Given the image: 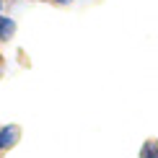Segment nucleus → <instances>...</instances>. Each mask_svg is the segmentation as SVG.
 Masks as SVG:
<instances>
[{"label": "nucleus", "mask_w": 158, "mask_h": 158, "mask_svg": "<svg viewBox=\"0 0 158 158\" xmlns=\"http://www.w3.org/2000/svg\"><path fill=\"white\" fill-rule=\"evenodd\" d=\"M13 31H16V23H13L10 18H3V16H0V39H10Z\"/></svg>", "instance_id": "2"}, {"label": "nucleus", "mask_w": 158, "mask_h": 158, "mask_svg": "<svg viewBox=\"0 0 158 158\" xmlns=\"http://www.w3.org/2000/svg\"><path fill=\"white\" fill-rule=\"evenodd\" d=\"M16 140H18V127L8 124V127L0 130V150H3V148H13Z\"/></svg>", "instance_id": "1"}, {"label": "nucleus", "mask_w": 158, "mask_h": 158, "mask_svg": "<svg viewBox=\"0 0 158 158\" xmlns=\"http://www.w3.org/2000/svg\"><path fill=\"white\" fill-rule=\"evenodd\" d=\"M57 3H70V0H57Z\"/></svg>", "instance_id": "4"}, {"label": "nucleus", "mask_w": 158, "mask_h": 158, "mask_svg": "<svg viewBox=\"0 0 158 158\" xmlns=\"http://www.w3.org/2000/svg\"><path fill=\"white\" fill-rule=\"evenodd\" d=\"M158 153H156V143H145L143 145V158H156Z\"/></svg>", "instance_id": "3"}]
</instances>
